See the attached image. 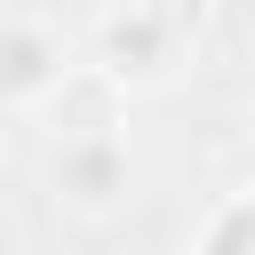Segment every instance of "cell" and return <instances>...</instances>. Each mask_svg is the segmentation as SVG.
<instances>
[{"label":"cell","instance_id":"obj_6","mask_svg":"<svg viewBox=\"0 0 255 255\" xmlns=\"http://www.w3.org/2000/svg\"><path fill=\"white\" fill-rule=\"evenodd\" d=\"M247 128H255V96H247Z\"/></svg>","mask_w":255,"mask_h":255},{"label":"cell","instance_id":"obj_1","mask_svg":"<svg viewBox=\"0 0 255 255\" xmlns=\"http://www.w3.org/2000/svg\"><path fill=\"white\" fill-rule=\"evenodd\" d=\"M135 183H143V167H135V143H128L120 120L64 128L56 151H48V191H56V207H72V215H120V207L135 199Z\"/></svg>","mask_w":255,"mask_h":255},{"label":"cell","instance_id":"obj_3","mask_svg":"<svg viewBox=\"0 0 255 255\" xmlns=\"http://www.w3.org/2000/svg\"><path fill=\"white\" fill-rule=\"evenodd\" d=\"M72 80V56H64V40L40 24V16H24V8H8L0 16V104H48L56 88Z\"/></svg>","mask_w":255,"mask_h":255},{"label":"cell","instance_id":"obj_5","mask_svg":"<svg viewBox=\"0 0 255 255\" xmlns=\"http://www.w3.org/2000/svg\"><path fill=\"white\" fill-rule=\"evenodd\" d=\"M0 199H8V167H0Z\"/></svg>","mask_w":255,"mask_h":255},{"label":"cell","instance_id":"obj_4","mask_svg":"<svg viewBox=\"0 0 255 255\" xmlns=\"http://www.w3.org/2000/svg\"><path fill=\"white\" fill-rule=\"evenodd\" d=\"M191 255H255V191H231V199L199 223Z\"/></svg>","mask_w":255,"mask_h":255},{"label":"cell","instance_id":"obj_2","mask_svg":"<svg viewBox=\"0 0 255 255\" xmlns=\"http://www.w3.org/2000/svg\"><path fill=\"white\" fill-rule=\"evenodd\" d=\"M183 8L175 0H112L104 24H96V72L104 80H128V88H151L183 64Z\"/></svg>","mask_w":255,"mask_h":255}]
</instances>
